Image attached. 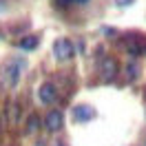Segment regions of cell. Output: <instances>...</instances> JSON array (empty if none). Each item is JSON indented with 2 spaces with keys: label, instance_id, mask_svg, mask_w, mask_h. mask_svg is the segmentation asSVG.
<instances>
[{
  "label": "cell",
  "instance_id": "obj_1",
  "mask_svg": "<svg viewBox=\"0 0 146 146\" xmlns=\"http://www.w3.org/2000/svg\"><path fill=\"white\" fill-rule=\"evenodd\" d=\"M53 53L58 60H69L73 55V42L71 40H66V38H60V40H55L53 42Z\"/></svg>",
  "mask_w": 146,
  "mask_h": 146
},
{
  "label": "cell",
  "instance_id": "obj_2",
  "mask_svg": "<svg viewBox=\"0 0 146 146\" xmlns=\"http://www.w3.org/2000/svg\"><path fill=\"white\" fill-rule=\"evenodd\" d=\"M22 64L25 62H11L7 64V69H5V80H7V86H16L18 84V78H20V71H22Z\"/></svg>",
  "mask_w": 146,
  "mask_h": 146
},
{
  "label": "cell",
  "instance_id": "obj_3",
  "mask_svg": "<svg viewBox=\"0 0 146 146\" xmlns=\"http://www.w3.org/2000/svg\"><path fill=\"white\" fill-rule=\"evenodd\" d=\"M62 122L64 119H62V113H60V111H51L44 119V124H46L49 131H60V128H62Z\"/></svg>",
  "mask_w": 146,
  "mask_h": 146
},
{
  "label": "cell",
  "instance_id": "obj_4",
  "mask_svg": "<svg viewBox=\"0 0 146 146\" xmlns=\"http://www.w3.org/2000/svg\"><path fill=\"white\" fill-rule=\"evenodd\" d=\"M73 117L78 119V122H86V119L93 117V109L91 106H86V104H78V106H73Z\"/></svg>",
  "mask_w": 146,
  "mask_h": 146
},
{
  "label": "cell",
  "instance_id": "obj_5",
  "mask_svg": "<svg viewBox=\"0 0 146 146\" xmlns=\"http://www.w3.org/2000/svg\"><path fill=\"white\" fill-rule=\"evenodd\" d=\"M115 75H117V62H115L113 58L104 60V64H102V78H104V80H113Z\"/></svg>",
  "mask_w": 146,
  "mask_h": 146
},
{
  "label": "cell",
  "instance_id": "obj_6",
  "mask_svg": "<svg viewBox=\"0 0 146 146\" xmlns=\"http://www.w3.org/2000/svg\"><path fill=\"white\" fill-rule=\"evenodd\" d=\"M40 100L44 102V104L55 102V86L51 82H44L42 86H40Z\"/></svg>",
  "mask_w": 146,
  "mask_h": 146
},
{
  "label": "cell",
  "instance_id": "obj_7",
  "mask_svg": "<svg viewBox=\"0 0 146 146\" xmlns=\"http://www.w3.org/2000/svg\"><path fill=\"white\" fill-rule=\"evenodd\" d=\"M20 46H22L25 51H31V49H36V46H38V38H36V36L22 38V40H20Z\"/></svg>",
  "mask_w": 146,
  "mask_h": 146
},
{
  "label": "cell",
  "instance_id": "obj_8",
  "mask_svg": "<svg viewBox=\"0 0 146 146\" xmlns=\"http://www.w3.org/2000/svg\"><path fill=\"white\" fill-rule=\"evenodd\" d=\"M9 117H11V122H18L20 119V106L13 104V102H9Z\"/></svg>",
  "mask_w": 146,
  "mask_h": 146
},
{
  "label": "cell",
  "instance_id": "obj_9",
  "mask_svg": "<svg viewBox=\"0 0 146 146\" xmlns=\"http://www.w3.org/2000/svg\"><path fill=\"white\" fill-rule=\"evenodd\" d=\"M40 126V122H38V115H33V117L29 119V126H27V131L29 133H36V128Z\"/></svg>",
  "mask_w": 146,
  "mask_h": 146
},
{
  "label": "cell",
  "instance_id": "obj_10",
  "mask_svg": "<svg viewBox=\"0 0 146 146\" xmlns=\"http://www.w3.org/2000/svg\"><path fill=\"white\" fill-rule=\"evenodd\" d=\"M115 2H117V5H122V7H124V5H131L133 0H115Z\"/></svg>",
  "mask_w": 146,
  "mask_h": 146
},
{
  "label": "cell",
  "instance_id": "obj_11",
  "mask_svg": "<svg viewBox=\"0 0 146 146\" xmlns=\"http://www.w3.org/2000/svg\"><path fill=\"white\" fill-rule=\"evenodd\" d=\"M75 2H86V0H75Z\"/></svg>",
  "mask_w": 146,
  "mask_h": 146
},
{
  "label": "cell",
  "instance_id": "obj_12",
  "mask_svg": "<svg viewBox=\"0 0 146 146\" xmlns=\"http://www.w3.org/2000/svg\"><path fill=\"white\" fill-rule=\"evenodd\" d=\"M55 146H64V144H55Z\"/></svg>",
  "mask_w": 146,
  "mask_h": 146
}]
</instances>
